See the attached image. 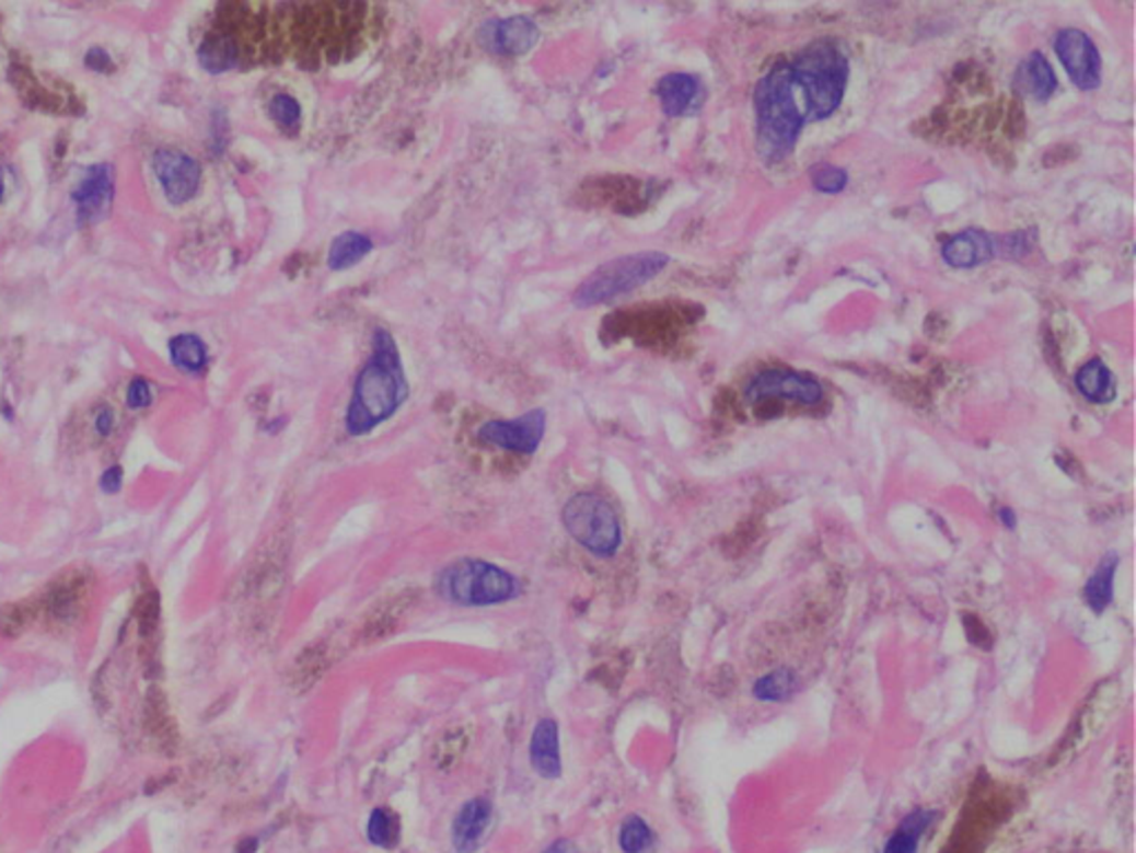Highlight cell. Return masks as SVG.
Masks as SVG:
<instances>
[{
  "instance_id": "cell-1",
  "label": "cell",
  "mask_w": 1136,
  "mask_h": 853,
  "mask_svg": "<svg viewBox=\"0 0 1136 853\" xmlns=\"http://www.w3.org/2000/svg\"><path fill=\"white\" fill-rule=\"evenodd\" d=\"M373 12L362 3L229 5L205 36L198 58L211 73L263 60H345L373 34Z\"/></svg>"
},
{
  "instance_id": "cell-2",
  "label": "cell",
  "mask_w": 1136,
  "mask_h": 853,
  "mask_svg": "<svg viewBox=\"0 0 1136 853\" xmlns=\"http://www.w3.org/2000/svg\"><path fill=\"white\" fill-rule=\"evenodd\" d=\"M848 73V56L833 38L810 43L766 71L755 90L757 153L766 165L784 163L808 123L826 120L839 109Z\"/></svg>"
},
{
  "instance_id": "cell-3",
  "label": "cell",
  "mask_w": 1136,
  "mask_h": 853,
  "mask_svg": "<svg viewBox=\"0 0 1136 853\" xmlns=\"http://www.w3.org/2000/svg\"><path fill=\"white\" fill-rule=\"evenodd\" d=\"M407 396L409 384L404 378L397 345L386 330H375L371 358L353 384V396L347 407V431L351 436L369 434L389 420Z\"/></svg>"
},
{
  "instance_id": "cell-4",
  "label": "cell",
  "mask_w": 1136,
  "mask_h": 853,
  "mask_svg": "<svg viewBox=\"0 0 1136 853\" xmlns=\"http://www.w3.org/2000/svg\"><path fill=\"white\" fill-rule=\"evenodd\" d=\"M436 591L457 607H494L515 600L522 585L511 572L494 563L462 558L438 574Z\"/></svg>"
},
{
  "instance_id": "cell-5",
  "label": "cell",
  "mask_w": 1136,
  "mask_h": 853,
  "mask_svg": "<svg viewBox=\"0 0 1136 853\" xmlns=\"http://www.w3.org/2000/svg\"><path fill=\"white\" fill-rule=\"evenodd\" d=\"M669 256L662 252H639L613 258L598 267L576 291L573 300L578 307H593L615 300L648 280H653L669 265Z\"/></svg>"
},
{
  "instance_id": "cell-6",
  "label": "cell",
  "mask_w": 1136,
  "mask_h": 853,
  "mask_svg": "<svg viewBox=\"0 0 1136 853\" xmlns=\"http://www.w3.org/2000/svg\"><path fill=\"white\" fill-rule=\"evenodd\" d=\"M564 529L598 558H613L622 547V525L613 505L591 492L576 494L561 509Z\"/></svg>"
},
{
  "instance_id": "cell-7",
  "label": "cell",
  "mask_w": 1136,
  "mask_h": 853,
  "mask_svg": "<svg viewBox=\"0 0 1136 853\" xmlns=\"http://www.w3.org/2000/svg\"><path fill=\"white\" fill-rule=\"evenodd\" d=\"M824 399V387L818 378L803 371L792 369H766L760 371L744 392V401L749 405H757L762 401H792L805 407L820 405Z\"/></svg>"
},
{
  "instance_id": "cell-8",
  "label": "cell",
  "mask_w": 1136,
  "mask_h": 853,
  "mask_svg": "<svg viewBox=\"0 0 1136 853\" xmlns=\"http://www.w3.org/2000/svg\"><path fill=\"white\" fill-rule=\"evenodd\" d=\"M1054 51L1066 67L1070 81L1081 92H1094L1101 85L1103 60L1094 41L1083 30H1062L1054 38Z\"/></svg>"
},
{
  "instance_id": "cell-9",
  "label": "cell",
  "mask_w": 1136,
  "mask_h": 853,
  "mask_svg": "<svg viewBox=\"0 0 1136 853\" xmlns=\"http://www.w3.org/2000/svg\"><path fill=\"white\" fill-rule=\"evenodd\" d=\"M546 431V412L531 410L513 420H491L477 429V440L515 453H535Z\"/></svg>"
},
{
  "instance_id": "cell-10",
  "label": "cell",
  "mask_w": 1136,
  "mask_h": 853,
  "mask_svg": "<svg viewBox=\"0 0 1136 853\" xmlns=\"http://www.w3.org/2000/svg\"><path fill=\"white\" fill-rule=\"evenodd\" d=\"M153 172L162 185V192L174 205L192 200L200 187L198 161L178 149H158L153 153Z\"/></svg>"
},
{
  "instance_id": "cell-11",
  "label": "cell",
  "mask_w": 1136,
  "mask_h": 853,
  "mask_svg": "<svg viewBox=\"0 0 1136 853\" xmlns=\"http://www.w3.org/2000/svg\"><path fill=\"white\" fill-rule=\"evenodd\" d=\"M477 41L482 49L496 56H524L537 45L540 30L526 16L496 19L482 25Z\"/></svg>"
},
{
  "instance_id": "cell-12",
  "label": "cell",
  "mask_w": 1136,
  "mask_h": 853,
  "mask_svg": "<svg viewBox=\"0 0 1136 853\" xmlns=\"http://www.w3.org/2000/svg\"><path fill=\"white\" fill-rule=\"evenodd\" d=\"M80 220H98L109 211L112 198H114V174L109 165H94L85 172L83 181L71 194Z\"/></svg>"
},
{
  "instance_id": "cell-13",
  "label": "cell",
  "mask_w": 1136,
  "mask_h": 853,
  "mask_svg": "<svg viewBox=\"0 0 1136 853\" xmlns=\"http://www.w3.org/2000/svg\"><path fill=\"white\" fill-rule=\"evenodd\" d=\"M941 258L954 269H975L995 258V237L984 229H963L941 245Z\"/></svg>"
},
{
  "instance_id": "cell-14",
  "label": "cell",
  "mask_w": 1136,
  "mask_h": 853,
  "mask_svg": "<svg viewBox=\"0 0 1136 853\" xmlns=\"http://www.w3.org/2000/svg\"><path fill=\"white\" fill-rule=\"evenodd\" d=\"M494 820V805L486 798L466 800L453 818L451 842L457 853H473Z\"/></svg>"
},
{
  "instance_id": "cell-15",
  "label": "cell",
  "mask_w": 1136,
  "mask_h": 853,
  "mask_svg": "<svg viewBox=\"0 0 1136 853\" xmlns=\"http://www.w3.org/2000/svg\"><path fill=\"white\" fill-rule=\"evenodd\" d=\"M656 94L660 99V105L666 116H688L697 112L704 103V85L699 83L697 76L686 71H673L666 73L664 79L658 83Z\"/></svg>"
},
{
  "instance_id": "cell-16",
  "label": "cell",
  "mask_w": 1136,
  "mask_h": 853,
  "mask_svg": "<svg viewBox=\"0 0 1136 853\" xmlns=\"http://www.w3.org/2000/svg\"><path fill=\"white\" fill-rule=\"evenodd\" d=\"M529 760L533 771L544 781H557L561 775L559 727L553 718L537 721L529 742Z\"/></svg>"
},
{
  "instance_id": "cell-17",
  "label": "cell",
  "mask_w": 1136,
  "mask_h": 853,
  "mask_svg": "<svg viewBox=\"0 0 1136 853\" xmlns=\"http://www.w3.org/2000/svg\"><path fill=\"white\" fill-rule=\"evenodd\" d=\"M1012 90L1036 103H1045L1052 99L1054 90H1057V76H1054L1052 65L1041 51H1032L1021 60V65L1015 71Z\"/></svg>"
},
{
  "instance_id": "cell-18",
  "label": "cell",
  "mask_w": 1136,
  "mask_h": 853,
  "mask_svg": "<svg viewBox=\"0 0 1136 853\" xmlns=\"http://www.w3.org/2000/svg\"><path fill=\"white\" fill-rule=\"evenodd\" d=\"M1075 387L1086 401L1094 405H1103L1114 399V376L1101 358H1092L1079 367L1075 373Z\"/></svg>"
},
{
  "instance_id": "cell-19",
  "label": "cell",
  "mask_w": 1136,
  "mask_h": 853,
  "mask_svg": "<svg viewBox=\"0 0 1136 853\" xmlns=\"http://www.w3.org/2000/svg\"><path fill=\"white\" fill-rule=\"evenodd\" d=\"M1118 563H1121L1118 554H1114V552L1105 554L1083 587V600L1097 615H1101L1114 598V576H1116Z\"/></svg>"
},
{
  "instance_id": "cell-20",
  "label": "cell",
  "mask_w": 1136,
  "mask_h": 853,
  "mask_svg": "<svg viewBox=\"0 0 1136 853\" xmlns=\"http://www.w3.org/2000/svg\"><path fill=\"white\" fill-rule=\"evenodd\" d=\"M937 816L939 811L932 809H917L911 816H906L902 825L895 829V833L885 840L883 853H917L921 835L930 829Z\"/></svg>"
},
{
  "instance_id": "cell-21",
  "label": "cell",
  "mask_w": 1136,
  "mask_h": 853,
  "mask_svg": "<svg viewBox=\"0 0 1136 853\" xmlns=\"http://www.w3.org/2000/svg\"><path fill=\"white\" fill-rule=\"evenodd\" d=\"M371 250H373V241L367 234H360V231H345V234H340L332 243L327 265L334 272L349 269V267L358 265L364 256H369Z\"/></svg>"
},
{
  "instance_id": "cell-22",
  "label": "cell",
  "mask_w": 1136,
  "mask_h": 853,
  "mask_svg": "<svg viewBox=\"0 0 1136 853\" xmlns=\"http://www.w3.org/2000/svg\"><path fill=\"white\" fill-rule=\"evenodd\" d=\"M797 684H799L797 673L788 667H779V669H773L770 673L757 678L753 684V693L757 701L781 703V701H788V698L795 693Z\"/></svg>"
},
{
  "instance_id": "cell-23",
  "label": "cell",
  "mask_w": 1136,
  "mask_h": 853,
  "mask_svg": "<svg viewBox=\"0 0 1136 853\" xmlns=\"http://www.w3.org/2000/svg\"><path fill=\"white\" fill-rule=\"evenodd\" d=\"M172 360L187 373H200L207 367V347L194 334H181L170 343Z\"/></svg>"
},
{
  "instance_id": "cell-24",
  "label": "cell",
  "mask_w": 1136,
  "mask_h": 853,
  "mask_svg": "<svg viewBox=\"0 0 1136 853\" xmlns=\"http://www.w3.org/2000/svg\"><path fill=\"white\" fill-rule=\"evenodd\" d=\"M402 822L399 816L386 807H378L371 811L367 822V838L371 844L382 849H393L399 842Z\"/></svg>"
},
{
  "instance_id": "cell-25",
  "label": "cell",
  "mask_w": 1136,
  "mask_h": 853,
  "mask_svg": "<svg viewBox=\"0 0 1136 853\" xmlns=\"http://www.w3.org/2000/svg\"><path fill=\"white\" fill-rule=\"evenodd\" d=\"M619 846L624 853H651L656 833L639 816H628L619 827Z\"/></svg>"
},
{
  "instance_id": "cell-26",
  "label": "cell",
  "mask_w": 1136,
  "mask_h": 853,
  "mask_svg": "<svg viewBox=\"0 0 1136 853\" xmlns=\"http://www.w3.org/2000/svg\"><path fill=\"white\" fill-rule=\"evenodd\" d=\"M1034 229H1019L1012 234L995 237V256L1001 258H1021L1032 252L1034 245Z\"/></svg>"
},
{
  "instance_id": "cell-27",
  "label": "cell",
  "mask_w": 1136,
  "mask_h": 853,
  "mask_svg": "<svg viewBox=\"0 0 1136 853\" xmlns=\"http://www.w3.org/2000/svg\"><path fill=\"white\" fill-rule=\"evenodd\" d=\"M810 178H813V187L822 194H842L848 185V174L831 163H822L810 170Z\"/></svg>"
},
{
  "instance_id": "cell-28",
  "label": "cell",
  "mask_w": 1136,
  "mask_h": 853,
  "mask_svg": "<svg viewBox=\"0 0 1136 853\" xmlns=\"http://www.w3.org/2000/svg\"><path fill=\"white\" fill-rule=\"evenodd\" d=\"M269 114L271 118L289 134L298 131L300 127V120H302V109L298 105L295 99L287 96V94H278L271 103H269Z\"/></svg>"
},
{
  "instance_id": "cell-29",
  "label": "cell",
  "mask_w": 1136,
  "mask_h": 853,
  "mask_svg": "<svg viewBox=\"0 0 1136 853\" xmlns=\"http://www.w3.org/2000/svg\"><path fill=\"white\" fill-rule=\"evenodd\" d=\"M151 401H153L151 384L144 378H136L127 390V405L131 410H144L151 405Z\"/></svg>"
},
{
  "instance_id": "cell-30",
  "label": "cell",
  "mask_w": 1136,
  "mask_h": 853,
  "mask_svg": "<svg viewBox=\"0 0 1136 853\" xmlns=\"http://www.w3.org/2000/svg\"><path fill=\"white\" fill-rule=\"evenodd\" d=\"M85 65H88V67H90L92 71H98V73H105L107 69H112V67H114V62H112L109 54H107V51H103V49H98V47H96V49H90V51H88V56H85Z\"/></svg>"
},
{
  "instance_id": "cell-31",
  "label": "cell",
  "mask_w": 1136,
  "mask_h": 853,
  "mask_svg": "<svg viewBox=\"0 0 1136 853\" xmlns=\"http://www.w3.org/2000/svg\"><path fill=\"white\" fill-rule=\"evenodd\" d=\"M101 485H103V492H107V494H116V492H120V487H123V470H120V468H112V470H107V472L103 474V483H101Z\"/></svg>"
},
{
  "instance_id": "cell-32",
  "label": "cell",
  "mask_w": 1136,
  "mask_h": 853,
  "mask_svg": "<svg viewBox=\"0 0 1136 853\" xmlns=\"http://www.w3.org/2000/svg\"><path fill=\"white\" fill-rule=\"evenodd\" d=\"M544 853H582V851L573 840L561 838V840H555L548 849H544Z\"/></svg>"
},
{
  "instance_id": "cell-33",
  "label": "cell",
  "mask_w": 1136,
  "mask_h": 853,
  "mask_svg": "<svg viewBox=\"0 0 1136 853\" xmlns=\"http://www.w3.org/2000/svg\"><path fill=\"white\" fill-rule=\"evenodd\" d=\"M96 429L101 434H109L114 429V412L109 407H105L98 416H96Z\"/></svg>"
},
{
  "instance_id": "cell-34",
  "label": "cell",
  "mask_w": 1136,
  "mask_h": 853,
  "mask_svg": "<svg viewBox=\"0 0 1136 853\" xmlns=\"http://www.w3.org/2000/svg\"><path fill=\"white\" fill-rule=\"evenodd\" d=\"M997 518L1001 520V525H1004L1006 529H1015V527H1017V516H1015V511H1012L1010 507H999Z\"/></svg>"
},
{
  "instance_id": "cell-35",
  "label": "cell",
  "mask_w": 1136,
  "mask_h": 853,
  "mask_svg": "<svg viewBox=\"0 0 1136 853\" xmlns=\"http://www.w3.org/2000/svg\"><path fill=\"white\" fill-rule=\"evenodd\" d=\"M3 194H5V176H3V170H0V200H3Z\"/></svg>"
}]
</instances>
